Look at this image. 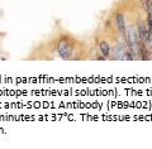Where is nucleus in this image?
<instances>
[{"mask_svg":"<svg viewBox=\"0 0 152 149\" xmlns=\"http://www.w3.org/2000/svg\"><path fill=\"white\" fill-rule=\"evenodd\" d=\"M137 34H138V39L142 43H145L146 46H151V36L143 20H140L137 24Z\"/></svg>","mask_w":152,"mask_h":149,"instance_id":"nucleus-2","label":"nucleus"},{"mask_svg":"<svg viewBox=\"0 0 152 149\" xmlns=\"http://www.w3.org/2000/svg\"><path fill=\"white\" fill-rule=\"evenodd\" d=\"M114 25H115V29L121 34V37L124 38L127 33V24H126V18L123 13L118 12L114 14Z\"/></svg>","mask_w":152,"mask_h":149,"instance_id":"nucleus-3","label":"nucleus"},{"mask_svg":"<svg viewBox=\"0 0 152 149\" xmlns=\"http://www.w3.org/2000/svg\"><path fill=\"white\" fill-rule=\"evenodd\" d=\"M99 49H100V53L105 60L110 57V44H109L108 41H100L99 42Z\"/></svg>","mask_w":152,"mask_h":149,"instance_id":"nucleus-5","label":"nucleus"},{"mask_svg":"<svg viewBox=\"0 0 152 149\" xmlns=\"http://www.w3.org/2000/svg\"><path fill=\"white\" fill-rule=\"evenodd\" d=\"M147 29L152 38V15H147Z\"/></svg>","mask_w":152,"mask_h":149,"instance_id":"nucleus-6","label":"nucleus"},{"mask_svg":"<svg viewBox=\"0 0 152 149\" xmlns=\"http://www.w3.org/2000/svg\"><path fill=\"white\" fill-rule=\"evenodd\" d=\"M75 46L76 44L72 38H70L69 36H61L57 41L56 51L62 60H72Z\"/></svg>","mask_w":152,"mask_h":149,"instance_id":"nucleus-1","label":"nucleus"},{"mask_svg":"<svg viewBox=\"0 0 152 149\" xmlns=\"http://www.w3.org/2000/svg\"><path fill=\"white\" fill-rule=\"evenodd\" d=\"M127 46L123 44V43H118L113 48H110V58L112 60H124L126 57V52H127Z\"/></svg>","mask_w":152,"mask_h":149,"instance_id":"nucleus-4","label":"nucleus"}]
</instances>
